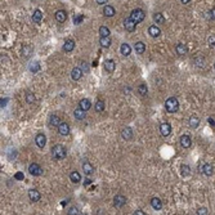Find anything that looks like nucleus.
Returning <instances> with one entry per match:
<instances>
[{
	"mask_svg": "<svg viewBox=\"0 0 215 215\" xmlns=\"http://www.w3.org/2000/svg\"><path fill=\"white\" fill-rule=\"evenodd\" d=\"M71 78L75 81H79L82 78V70L80 67H73L72 71H71Z\"/></svg>",
	"mask_w": 215,
	"mask_h": 215,
	"instance_id": "9b49d317",
	"label": "nucleus"
},
{
	"mask_svg": "<svg viewBox=\"0 0 215 215\" xmlns=\"http://www.w3.org/2000/svg\"><path fill=\"white\" fill-rule=\"evenodd\" d=\"M110 28L107 27V26H101L99 27V35L101 36H110Z\"/></svg>",
	"mask_w": 215,
	"mask_h": 215,
	"instance_id": "72a5a7b5",
	"label": "nucleus"
},
{
	"mask_svg": "<svg viewBox=\"0 0 215 215\" xmlns=\"http://www.w3.org/2000/svg\"><path fill=\"white\" fill-rule=\"evenodd\" d=\"M115 13H116V10H115V8L112 5H104V8H103V14L106 17H113Z\"/></svg>",
	"mask_w": 215,
	"mask_h": 215,
	"instance_id": "5701e85b",
	"label": "nucleus"
},
{
	"mask_svg": "<svg viewBox=\"0 0 215 215\" xmlns=\"http://www.w3.org/2000/svg\"><path fill=\"white\" fill-rule=\"evenodd\" d=\"M73 116H75V119H76V120L81 121V120H84L85 117H87V111L81 110L80 107H79V108H76V110L73 111Z\"/></svg>",
	"mask_w": 215,
	"mask_h": 215,
	"instance_id": "a211bd4d",
	"label": "nucleus"
},
{
	"mask_svg": "<svg viewBox=\"0 0 215 215\" xmlns=\"http://www.w3.org/2000/svg\"><path fill=\"white\" fill-rule=\"evenodd\" d=\"M79 107H80L81 110H84V111H88V110H90L92 103H90V101H89L88 98H82V99L79 102Z\"/></svg>",
	"mask_w": 215,
	"mask_h": 215,
	"instance_id": "4be33fe9",
	"label": "nucleus"
},
{
	"mask_svg": "<svg viewBox=\"0 0 215 215\" xmlns=\"http://www.w3.org/2000/svg\"><path fill=\"white\" fill-rule=\"evenodd\" d=\"M208 44H209L210 47H212V48L215 47V36H214V35H211V36L208 38Z\"/></svg>",
	"mask_w": 215,
	"mask_h": 215,
	"instance_id": "37998d69",
	"label": "nucleus"
},
{
	"mask_svg": "<svg viewBox=\"0 0 215 215\" xmlns=\"http://www.w3.org/2000/svg\"><path fill=\"white\" fill-rule=\"evenodd\" d=\"M209 121H210V124H211V125H215V122H214L211 119H209Z\"/></svg>",
	"mask_w": 215,
	"mask_h": 215,
	"instance_id": "603ef678",
	"label": "nucleus"
},
{
	"mask_svg": "<svg viewBox=\"0 0 215 215\" xmlns=\"http://www.w3.org/2000/svg\"><path fill=\"white\" fill-rule=\"evenodd\" d=\"M58 133L61 135H68L70 134V125L67 122H61L58 126Z\"/></svg>",
	"mask_w": 215,
	"mask_h": 215,
	"instance_id": "4468645a",
	"label": "nucleus"
},
{
	"mask_svg": "<svg viewBox=\"0 0 215 215\" xmlns=\"http://www.w3.org/2000/svg\"><path fill=\"white\" fill-rule=\"evenodd\" d=\"M62 121H61V119H59V117L57 116V115H52L50 117H49V125L50 126H53V128H54V126H59V124H61Z\"/></svg>",
	"mask_w": 215,
	"mask_h": 215,
	"instance_id": "bb28decb",
	"label": "nucleus"
},
{
	"mask_svg": "<svg viewBox=\"0 0 215 215\" xmlns=\"http://www.w3.org/2000/svg\"><path fill=\"white\" fill-rule=\"evenodd\" d=\"M31 53H32L31 47H23V49H22V56H23L25 58H28V57L31 56Z\"/></svg>",
	"mask_w": 215,
	"mask_h": 215,
	"instance_id": "4c0bfd02",
	"label": "nucleus"
},
{
	"mask_svg": "<svg viewBox=\"0 0 215 215\" xmlns=\"http://www.w3.org/2000/svg\"><path fill=\"white\" fill-rule=\"evenodd\" d=\"M130 18L134 21V22L138 25V23H141L142 21L146 18V13H144V10L141 9V8H137V9H133L132 10V13H130Z\"/></svg>",
	"mask_w": 215,
	"mask_h": 215,
	"instance_id": "7ed1b4c3",
	"label": "nucleus"
},
{
	"mask_svg": "<svg viewBox=\"0 0 215 215\" xmlns=\"http://www.w3.org/2000/svg\"><path fill=\"white\" fill-rule=\"evenodd\" d=\"M208 17L210 18V19H212V21H215V8H211L209 12H208Z\"/></svg>",
	"mask_w": 215,
	"mask_h": 215,
	"instance_id": "c03bdc74",
	"label": "nucleus"
},
{
	"mask_svg": "<svg viewBox=\"0 0 215 215\" xmlns=\"http://www.w3.org/2000/svg\"><path fill=\"white\" fill-rule=\"evenodd\" d=\"M70 179H71L72 183H79L81 180V175H80V173H78V171H72L70 174Z\"/></svg>",
	"mask_w": 215,
	"mask_h": 215,
	"instance_id": "7c9ffc66",
	"label": "nucleus"
},
{
	"mask_svg": "<svg viewBox=\"0 0 215 215\" xmlns=\"http://www.w3.org/2000/svg\"><path fill=\"white\" fill-rule=\"evenodd\" d=\"M134 49L137 52V54H143L144 50H146V45L143 41H137L134 44Z\"/></svg>",
	"mask_w": 215,
	"mask_h": 215,
	"instance_id": "b1692460",
	"label": "nucleus"
},
{
	"mask_svg": "<svg viewBox=\"0 0 215 215\" xmlns=\"http://www.w3.org/2000/svg\"><path fill=\"white\" fill-rule=\"evenodd\" d=\"M7 102H8V99H7V98H4V99H2V103H0V106H2V108H4V107H5V104H7Z\"/></svg>",
	"mask_w": 215,
	"mask_h": 215,
	"instance_id": "8fccbe9b",
	"label": "nucleus"
},
{
	"mask_svg": "<svg viewBox=\"0 0 215 215\" xmlns=\"http://www.w3.org/2000/svg\"><path fill=\"white\" fill-rule=\"evenodd\" d=\"M133 215H146V212L142 211V210H135V211L133 212Z\"/></svg>",
	"mask_w": 215,
	"mask_h": 215,
	"instance_id": "de8ad7c7",
	"label": "nucleus"
},
{
	"mask_svg": "<svg viewBox=\"0 0 215 215\" xmlns=\"http://www.w3.org/2000/svg\"><path fill=\"white\" fill-rule=\"evenodd\" d=\"M151 206H152L155 210H161V209H162V202H161L160 198L153 197V198L151 200Z\"/></svg>",
	"mask_w": 215,
	"mask_h": 215,
	"instance_id": "c756f323",
	"label": "nucleus"
},
{
	"mask_svg": "<svg viewBox=\"0 0 215 215\" xmlns=\"http://www.w3.org/2000/svg\"><path fill=\"white\" fill-rule=\"evenodd\" d=\"M54 18L58 21L59 23H63L64 21L67 19V13H66V10H63V9H58L56 14H54Z\"/></svg>",
	"mask_w": 215,
	"mask_h": 215,
	"instance_id": "1a4fd4ad",
	"label": "nucleus"
},
{
	"mask_svg": "<svg viewBox=\"0 0 215 215\" xmlns=\"http://www.w3.org/2000/svg\"><path fill=\"white\" fill-rule=\"evenodd\" d=\"M82 19H84V16H81V14L75 16V17H73V23H75V25H80V23L82 22Z\"/></svg>",
	"mask_w": 215,
	"mask_h": 215,
	"instance_id": "58836bf2",
	"label": "nucleus"
},
{
	"mask_svg": "<svg viewBox=\"0 0 215 215\" xmlns=\"http://www.w3.org/2000/svg\"><path fill=\"white\" fill-rule=\"evenodd\" d=\"M26 101H27V103H34L35 102V95L32 93H27L26 94Z\"/></svg>",
	"mask_w": 215,
	"mask_h": 215,
	"instance_id": "ea45409f",
	"label": "nucleus"
},
{
	"mask_svg": "<svg viewBox=\"0 0 215 215\" xmlns=\"http://www.w3.org/2000/svg\"><path fill=\"white\" fill-rule=\"evenodd\" d=\"M180 146L183 147V148H189L192 146V139L189 135L184 134V135H182L180 137Z\"/></svg>",
	"mask_w": 215,
	"mask_h": 215,
	"instance_id": "f8f14e48",
	"label": "nucleus"
},
{
	"mask_svg": "<svg viewBox=\"0 0 215 215\" xmlns=\"http://www.w3.org/2000/svg\"><path fill=\"white\" fill-rule=\"evenodd\" d=\"M39 66H40V64H39L38 62H36V63H32V64H31V67H30V71H31V72H38V71H39V68H40Z\"/></svg>",
	"mask_w": 215,
	"mask_h": 215,
	"instance_id": "a19ab883",
	"label": "nucleus"
},
{
	"mask_svg": "<svg viewBox=\"0 0 215 215\" xmlns=\"http://www.w3.org/2000/svg\"><path fill=\"white\" fill-rule=\"evenodd\" d=\"M97 4H99V5H104L107 3V0H95Z\"/></svg>",
	"mask_w": 215,
	"mask_h": 215,
	"instance_id": "09e8293b",
	"label": "nucleus"
},
{
	"mask_svg": "<svg viewBox=\"0 0 215 215\" xmlns=\"http://www.w3.org/2000/svg\"><path fill=\"white\" fill-rule=\"evenodd\" d=\"M67 155V151L62 144H56L52 147V156L56 160H63Z\"/></svg>",
	"mask_w": 215,
	"mask_h": 215,
	"instance_id": "f257e3e1",
	"label": "nucleus"
},
{
	"mask_svg": "<svg viewBox=\"0 0 215 215\" xmlns=\"http://www.w3.org/2000/svg\"><path fill=\"white\" fill-rule=\"evenodd\" d=\"M67 214H68V215H80L81 212H80V209H79L78 206H71V208L68 209Z\"/></svg>",
	"mask_w": 215,
	"mask_h": 215,
	"instance_id": "e433bc0d",
	"label": "nucleus"
},
{
	"mask_svg": "<svg viewBox=\"0 0 215 215\" xmlns=\"http://www.w3.org/2000/svg\"><path fill=\"white\" fill-rule=\"evenodd\" d=\"M80 215H88V214H85V212H81V214H80Z\"/></svg>",
	"mask_w": 215,
	"mask_h": 215,
	"instance_id": "864d4df0",
	"label": "nucleus"
},
{
	"mask_svg": "<svg viewBox=\"0 0 215 215\" xmlns=\"http://www.w3.org/2000/svg\"><path fill=\"white\" fill-rule=\"evenodd\" d=\"M80 66H81L82 72H84V71H85V72H88V71H89V64H88L87 62H80Z\"/></svg>",
	"mask_w": 215,
	"mask_h": 215,
	"instance_id": "a18cd8bd",
	"label": "nucleus"
},
{
	"mask_svg": "<svg viewBox=\"0 0 215 215\" xmlns=\"http://www.w3.org/2000/svg\"><path fill=\"white\" fill-rule=\"evenodd\" d=\"M124 27H125V30L129 31V32H134L135 28H137V23L134 22V21H133L130 17H129V18H125V19H124Z\"/></svg>",
	"mask_w": 215,
	"mask_h": 215,
	"instance_id": "39448f33",
	"label": "nucleus"
},
{
	"mask_svg": "<svg viewBox=\"0 0 215 215\" xmlns=\"http://www.w3.org/2000/svg\"><path fill=\"white\" fill-rule=\"evenodd\" d=\"M35 143L39 148H44L45 144H47V137L42 134V133H39L36 137H35Z\"/></svg>",
	"mask_w": 215,
	"mask_h": 215,
	"instance_id": "6e6552de",
	"label": "nucleus"
},
{
	"mask_svg": "<svg viewBox=\"0 0 215 215\" xmlns=\"http://www.w3.org/2000/svg\"><path fill=\"white\" fill-rule=\"evenodd\" d=\"M82 170H84V173L85 175H92L94 173V168L90 162H88V161H85V162L82 164Z\"/></svg>",
	"mask_w": 215,
	"mask_h": 215,
	"instance_id": "aec40b11",
	"label": "nucleus"
},
{
	"mask_svg": "<svg viewBox=\"0 0 215 215\" xmlns=\"http://www.w3.org/2000/svg\"><path fill=\"white\" fill-rule=\"evenodd\" d=\"M103 67H104V71L106 72H113V70H115V67H116V63H115V61H112V59H107V61H104V63H103Z\"/></svg>",
	"mask_w": 215,
	"mask_h": 215,
	"instance_id": "ddd939ff",
	"label": "nucleus"
},
{
	"mask_svg": "<svg viewBox=\"0 0 215 215\" xmlns=\"http://www.w3.org/2000/svg\"><path fill=\"white\" fill-rule=\"evenodd\" d=\"M165 108L170 113H174V112H177L179 110V102H178V99L175 98V97H170V98L166 99Z\"/></svg>",
	"mask_w": 215,
	"mask_h": 215,
	"instance_id": "f03ea898",
	"label": "nucleus"
},
{
	"mask_svg": "<svg viewBox=\"0 0 215 215\" xmlns=\"http://www.w3.org/2000/svg\"><path fill=\"white\" fill-rule=\"evenodd\" d=\"M99 44H101L102 48H108L111 45V38L110 36H101Z\"/></svg>",
	"mask_w": 215,
	"mask_h": 215,
	"instance_id": "c85d7f7f",
	"label": "nucleus"
},
{
	"mask_svg": "<svg viewBox=\"0 0 215 215\" xmlns=\"http://www.w3.org/2000/svg\"><path fill=\"white\" fill-rule=\"evenodd\" d=\"M175 52H177L178 56H186L187 52H188V49H187V47H186L184 44L179 42V44H177V47H175Z\"/></svg>",
	"mask_w": 215,
	"mask_h": 215,
	"instance_id": "412c9836",
	"label": "nucleus"
},
{
	"mask_svg": "<svg viewBox=\"0 0 215 215\" xmlns=\"http://www.w3.org/2000/svg\"><path fill=\"white\" fill-rule=\"evenodd\" d=\"M63 49H64V52H72L75 49V41L72 39L66 40L63 44Z\"/></svg>",
	"mask_w": 215,
	"mask_h": 215,
	"instance_id": "393cba45",
	"label": "nucleus"
},
{
	"mask_svg": "<svg viewBox=\"0 0 215 215\" xmlns=\"http://www.w3.org/2000/svg\"><path fill=\"white\" fill-rule=\"evenodd\" d=\"M104 102L102 101V99H99V101H97L95 102V111L97 112H102L103 110H104Z\"/></svg>",
	"mask_w": 215,
	"mask_h": 215,
	"instance_id": "f704fd0d",
	"label": "nucleus"
},
{
	"mask_svg": "<svg viewBox=\"0 0 215 215\" xmlns=\"http://www.w3.org/2000/svg\"><path fill=\"white\" fill-rule=\"evenodd\" d=\"M120 52H121V54L124 57H129L130 56V53H132V47L128 44V42H124V44L120 47Z\"/></svg>",
	"mask_w": 215,
	"mask_h": 215,
	"instance_id": "6ab92c4d",
	"label": "nucleus"
},
{
	"mask_svg": "<svg viewBox=\"0 0 215 215\" xmlns=\"http://www.w3.org/2000/svg\"><path fill=\"white\" fill-rule=\"evenodd\" d=\"M153 21H155L157 25H161V23L165 22V18H164V16L161 14V13H155L153 14Z\"/></svg>",
	"mask_w": 215,
	"mask_h": 215,
	"instance_id": "473e14b6",
	"label": "nucleus"
},
{
	"mask_svg": "<svg viewBox=\"0 0 215 215\" xmlns=\"http://www.w3.org/2000/svg\"><path fill=\"white\" fill-rule=\"evenodd\" d=\"M197 215H209V210L206 208H200L197 210Z\"/></svg>",
	"mask_w": 215,
	"mask_h": 215,
	"instance_id": "79ce46f5",
	"label": "nucleus"
},
{
	"mask_svg": "<svg viewBox=\"0 0 215 215\" xmlns=\"http://www.w3.org/2000/svg\"><path fill=\"white\" fill-rule=\"evenodd\" d=\"M42 19V12L40 9H36L34 13H32V21H34V23H40Z\"/></svg>",
	"mask_w": 215,
	"mask_h": 215,
	"instance_id": "a878e982",
	"label": "nucleus"
},
{
	"mask_svg": "<svg viewBox=\"0 0 215 215\" xmlns=\"http://www.w3.org/2000/svg\"><path fill=\"white\" fill-rule=\"evenodd\" d=\"M126 203V197L122 195H116L113 197V206L115 208H122Z\"/></svg>",
	"mask_w": 215,
	"mask_h": 215,
	"instance_id": "423d86ee",
	"label": "nucleus"
},
{
	"mask_svg": "<svg viewBox=\"0 0 215 215\" xmlns=\"http://www.w3.org/2000/svg\"><path fill=\"white\" fill-rule=\"evenodd\" d=\"M180 2H182V3H183V4H188V3L191 2V0H180Z\"/></svg>",
	"mask_w": 215,
	"mask_h": 215,
	"instance_id": "3c124183",
	"label": "nucleus"
},
{
	"mask_svg": "<svg viewBox=\"0 0 215 215\" xmlns=\"http://www.w3.org/2000/svg\"><path fill=\"white\" fill-rule=\"evenodd\" d=\"M148 34H149V36H152V38H158V36L161 35V30H160V27L156 26V25L149 26V27H148Z\"/></svg>",
	"mask_w": 215,
	"mask_h": 215,
	"instance_id": "2eb2a0df",
	"label": "nucleus"
},
{
	"mask_svg": "<svg viewBox=\"0 0 215 215\" xmlns=\"http://www.w3.org/2000/svg\"><path fill=\"white\" fill-rule=\"evenodd\" d=\"M121 137H122V139H125V141H130V139L133 138L132 128H124L121 130Z\"/></svg>",
	"mask_w": 215,
	"mask_h": 215,
	"instance_id": "f3484780",
	"label": "nucleus"
},
{
	"mask_svg": "<svg viewBox=\"0 0 215 215\" xmlns=\"http://www.w3.org/2000/svg\"><path fill=\"white\" fill-rule=\"evenodd\" d=\"M160 133L162 137H169L171 134V125L169 122H162L160 125Z\"/></svg>",
	"mask_w": 215,
	"mask_h": 215,
	"instance_id": "0eeeda50",
	"label": "nucleus"
},
{
	"mask_svg": "<svg viewBox=\"0 0 215 215\" xmlns=\"http://www.w3.org/2000/svg\"><path fill=\"white\" fill-rule=\"evenodd\" d=\"M214 68H215V63H214Z\"/></svg>",
	"mask_w": 215,
	"mask_h": 215,
	"instance_id": "5fc2aeb1",
	"label": "nucleus"
},
{
	"mask_svg": "<svg viewBox=\"0 0 215 215\" xmlns=\"http://www.w3.org/2000/svg\"><path fill=\"white\" fill-rule=\"evenodd\" d=\"M138 93L141 94L142 97H144V95H147V94H148V88L146 87L144 84H141V85L138 87Z\"/></svg>",
	"mask_w": 215,
	"mask_h": 215,
	"instance_id": "c9c22d12",
	"label": "nucleus"
},
{
	"mask_svg": "<svg viewBox=\"0 0 215 215\" xmlns=\"http://www.w3.org/2000/svg\"><path fill=\"white\" fill-rule=\"evenodd\" d=\"M28 197L32 202H38L40 198H41V195H40V192L36 191V189H30L28 191Z\"/></svg>",
	"mask_w": 215,
	"mask_h": 215,
	"instance_id": "dca6fc26",
	"label": "nucleus"
},
{
	"mask_svg": "<svg viewBox=\"0 0 215 215\" xmlns=\"http://www.w3.org/2000/svg\"><path fill=\"white\" fill-rule=\"evenodd\" d=\"M28 173H30L32 177H40V175L42 174V169H41V166H40L39 164L34 162V164H31V165L28 166Z\"/></svg>",
	"mask_w": 215,
	"mask_h": 215,
	"instance_id": "20e7f679",
	"label": "nucleus"
},
{
	"mask_svg": "<svg viewBox=\"0 0 215 215\" xmlns=\"http://www.w3.org/2000/svg\"><path fill=\"white\" fill-rule=\"evenodd\" d=\"M188 125H189L192 129L198 128V125H200V119H198L197 116H191L189 120H188Z\"/></svg>",
	"mask_w": 215,
	"mask_h": 215,
	"instance_id": "cd10ccee",
	"label": "nucleus"
},
{
	"mask_svg": "<svg viewBox=\"0 0 215 215\" xmlns=\"http://www.w3.org/2000/svg\"><path fill=\"white\" fill-rule=\"evenodd\" d=\"M180 173L183 177H189L191 175V168L188 165H182L180 166Z\"/></svg>",
	"mask_w": 215,
	"mask_h": 215,
	"instance_id": "2f4dec72",
	"label": "nucleus"
},
{
	"mask_svg": "<svg viewBox=\"0 0 215 215\" xmlns=\"http://www.w3.org/2000/svg\"><path fill=\"white\" fill-rule=\"evenodd\" d=\"M14 178H16L17 180H23V178H25V177H23V174H22V173H17V174L14 175Z\"/></svg>",
	"mask_w": 215,
	"mask_h": 215,
	"instance_id": "49530a36",
	"label": "nucleus"
},
{
	"mask_svg": "<svg viewBox=\"0 0 215 215\" xmlns=\"http://www.w3.org/2000/svg\"><path fill=\"white\" fill-rule=\"evenodd\" d=\"M201 173L205 175V177H211L214 173V168L211 164H203L201 168Z\"/></svg>",
	"mask_w": 215,
	"mask_h": 215,
	"instance_id": "9d476101",
	"label": "nucleus"
}]
</instances>
